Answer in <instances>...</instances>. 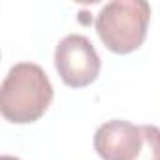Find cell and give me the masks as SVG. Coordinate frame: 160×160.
<instances>
[{"instance_id":"cell-2","label":"cell","mask_w":160,"mask_h":160,"mask_svg":"<svg viewBox=\"0 0 160 160\" xmlns=\"http://www.w3.org/2000/svg\"><path fill=\"white\" fill-rule=\"evenodd\" d=\"M151 21V6L145 0H113L96 15V32L102 43L117 53L128 55L141 47Z\"/></svg>"},{"instance_id":"cell-3","label":"cell","mask_w":160,"mask_h":160,"mask_svg":"<svg viewBox=\"0 0 160 160\" xmlns=\"http://www.w3.org/2000/svg\"><path fill=\"white\" fill-rule=\"evenodd\" d=\"M55 68L64 85L81 89L96 81L102 62L92 42L87 36L68 34L57 43Z\"/></svg>"},{"instance_id":"cell-6","label":"cell","mask_w":160,"mask_h":160,"mask_svg":"<svg viewBox=\"0 0 160 160\" xmlns=\"http://www.w3.org/2000/svg\"><path fill=\"white\" fill-rule=\"evenodd\" d=\"M0 160H21V158H17V156H10V154H2V156H0Z\"/></svg>"},{"instance_id":"cell-5","label":"cell","mask_w":160,"mask_h":160,"mask_svg":"<svg viewBox=\"0 0 160 160\" xmlns=\"http://www.w3.org/2000/svg\"><path fill=\"white\" fill-rule=\"evenodd\" d=\"M143 149L138 160H160V128L154 124H141Z\"/></svg>"},{"instance_id":"cell-1","label":"cell","mask_w":160,"mask_h":160,"mask_svg":"<svg viewBox=\"0 0 160 160\" xmlns=\"http://www.w3.org/2000/svg\"><path fill=\"white\" fill-rule=\"evenodd\" d=\"M53 94V85L42 66L19 62L10 68L0 87V111L10 122L28 124L47 111Z\"/></svg>"},{"instance_id":"cell-4","label":"cell","mask_w":160,"mask_h":160,"mask_svg":"<svg viewBox=\"0 0 160 160\" xmlns=\"http://www.w3.org/2000/svg\"><path fill=\"white\" fill-rule=\"evenodd\" d=\"M141 149V126L128 121H108L94 132V151L102 160H138Z\"/></svg>"}]
</instances>
